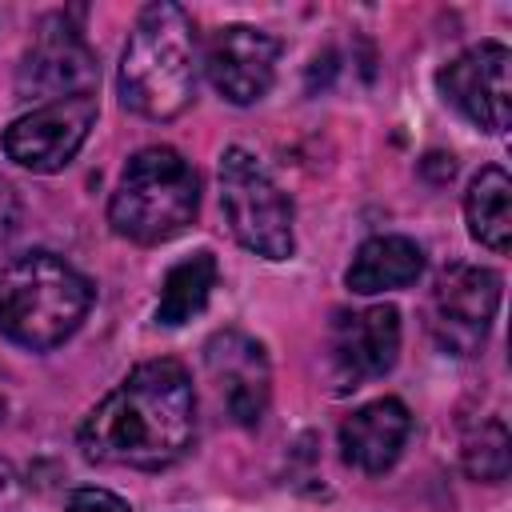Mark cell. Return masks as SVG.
Wrapping results in <instances>:
<instances>
[{
	"label": "cell",
	"mask_w": 512,
	"mask_h": 512,
	"mask_svg": "<svg viewBox=\"0 0 512 512\" xmlns=\"http://www.w3.org/2000/svg\"><path fill=\"white\" fill-rule=\"evenodd\" d=\"M220 280V264L212 252H192L184 256L176 268H168L164 284H160V304H156V320L164 328L188 324L196 312H204L212 288Z\"/></svg>",
	"instance_id": "obj_16"
},
{
	"label": "cell",
	"mask_w": 512,
	"mask_h": 512,
	"mask_svg": "<svg viewBox=\"0 0 512 512\" xmlns=\"http://www.w3.org/2000/svg\"><path fill=\"white\" fill-rule=\"evenodd\" d=\"M8 480H12V472H8V464H0V492L8 488Z\"/></svg>",
	"instance_id": "obj_20"
},
{
	"label": "cell",
	"mask_w": 512,
	"mask_h": 512,
	"mask_svg": "<svg viewBox=\"0 0 512 512\" xmlns=\"http://www.w3.org/2000/svg\"><path fill=\"white\" fill-rule=\"evenodd\" d=\"M276 60H280V40L272 32L252 24H224L208 40L204 72L228 104L244 108L268 96L276 80Z\"/></svg>",
	"instance_id": "obj_12"
},
{
	"label": "cell",
	"mask_w": 512,
	"mask_h": 512,
	"mask_svg": "<svg viewBox=\"0 0 512 512\" xmlns=\"http://www.w3.org/2000/svg\"><path fill=\"white\" fill-rule=\"evenodd\" d=\"M408 436H412L408 404L396 400V396H380V400L360 404L352 416H344V424H340V456L352 468H360L368 476H380L400 460Z\"/></svg>",
	"instance_id": "obj_13"
},
{
	"label": "cell",
	"mask_w": 512,
	"mask_h": 512,
	"mask_svg": "<svg viewBox=\"0 0 512 512\" xmlns=\"http://www.w3.org/2000/svg\"><path fill=\"white\" fill-rule=\"evenodd\" d=\"M508 48L500 40H480L456 60H448L436 72V84L444 100L472 120L484 132H504L508 128Z\"/></svg>",
	"instance_id": "obj_11"
},
{
	"label": "cell",
	"mask_w": 512,
	"mask_h": 512,
	"mask_svg": "<svg viewBox=\"0 0 512 512\" xmlns=\"http://www.w3.org/2000/svg\"><path fill=\"white\" fill-rule=\"evenodd\" d=\"M500 272L484 264H448L428 296V332L444 356H476L500 308Z\"/></svg>",
	"instance_id": "obj_6"
},
{
	"label": "cell",
	"mask_w": 512,
	"mask_h": 512,
	"mask_svg": "<svg viewBox=\"0 0 512 512\" xmlns=\"http://www.w3.org/2000/svg\"><path fill=\"white\" fill-rule=\"evenodd\" d=\"M80 452L92 464L160 472L196 440V392L184 364L160 356L136 364L80 424Z\"/></svg>",
	"instance_id": "obj_1"
},
{
	"label": "cell",
	"mask_w": 512,
	"mask_h": 512,
	"mask_svg": "<svg viewBox=\"0 0 512 512\" xmlns=\"http://www.w3.org/2000/svg\"><path fill=\"white\" fill-rule=\"evenodd\" d=\"M460 468L480 480V484H500L508 480L512 468V436L508 424L500 416H488L480 424H472L460 440Z\"/></svg>",
	"instance_id": "obj_17"
},
{
	"label": "cell",
	"mask_w": 512,
	"mask_h": 512,
	"mask_svg": "<svg viewBox=\"0 0 512 512\" xmlns=\"http://www.w3.org/2000/svg\"><path fill=\"white\" fill-rule=\"evenodd\" d=\"M64 512H132V504L108 488H76Z\"/></svg>",
	"instance_id": "obj_18"
},
{
	"label": "cell",
	"mask_w": 512,
	"mask_h": 512,
	"mask_svg": "<svg viewBox=\"0 0 512 512\" xmlns=\"http://www.w3.org/2000/svg\"><path fill=\"white\" fill-rule=\"evenodd\" d=\"M204 372L240 428H256L272 400V364L256 336L244 328H220L204 340Z\"/></svg>",
	"instance_id": "obj_9"
},
{
	"label": "cell",
	"mask_w": 512,
	"mask_h": 512,
	"mask_svg": "<svg viewBox=\"0 0 512 512\" xmlns=\"http://www.w3.org/2000/svg\"><path fill=\"white\" fill-rule=\"evenodd\" d=\"M92 124H96V96L52 100L12 120L0 136V148L12 164L28 172H60L64 164H72Z\"/></svg>",
	"instance_id": "obj_8"
},
{
	"label": "cell",
	"mask_w": 512,
	"mask_h": 512,
	"mask_svg": "<svg viewBox=\"0 0 512 512\" xmlns=\"http://www.w3.org/2000/svg\"><path fill=\"white\" fill-rule=\"evenodd\" d=\"M464 220L476 244L488 252H508L512 244V180L500 164H488L472 176L464 192Z\"/></svg>",
	"instance_id": "obj_15"
},
{
	"label": "cell",
	"mask_w": 512,
	"mask_h": 512,
	"mask_svg": "<svg viewBox=\"0 0 512 512\" xmlns=\"http://www.w3.org/2000/svg\"><path fill=\"white\" fill-rule=\"evenodd\" d=\"M200 212V176L168 144L140 148L108 200V224L132 244H164Z\"/></svg>",
	"instance_id": "obj_4"
},
{
	"label": "cell",
	"mask_w": 512,
	"mask_h": 512,
	"mask_svg": "<svg viewBox=\"0 0 512 512\" xmlns=\"http://www.w3.org/2000/svg\"><path fill=\"white\" fill-rule=\"evenodd\" d=\"M16 228H20V200H16V188L0 180V240H8Z\"/></svg>",
	"instance_id": "obj_19"
},
{
	"label": "cell",
	"mask_w": 512,
	"mask_h": 512,
	"mask_svg": "<svg viewBox=\"0 0 512 512\" xmlns=\"http://www.w3.org/2000/svg\"><path fill=\"white\" fill-rule=\"evenodd\" d=\"M424 272V248L408 236H372L356 248L344 284L356 296H376V292H396L416 284Z\"/></svg>",
	"instance_id": "obj_14"
},
{
	"label": "cell",
	"mask_w": 512,
	"mask_h": 512,
	"mask_svg": "<svg viewBox=\"0 0 512 512\" xmlns=\"http://www.w3.org/2000/svg\"><path fill=\"white\" fill-rule=\"evenodd\" d=\"M400 356V312L392 304H372L360 312H336L328 328V376L336 392L360 388L392 372Z\"/></svg>",
	"instance_id": "obj_10"
},
{
	"label": "cell",
	"mask_w": 512,
	"mask_h": 512,
	"mask_svg": "<svg viewBox=\"0 0 512 512\" xmlns=\"http://www.w3.org/2000/svg\"><path fill=\"white\" fill-rule=\"evenodd\" d=\"M4 412H8V408H4V392H0V424H4Z\"/></svg>",
	"instance_id": "obj_21"
},
{
	"label": "cell",
	"mask_w": 512,
	"mask_h": 512,
	"mask_svg": "<svg viewBox=\"0 0 512 512\" xmlns=\"http://www.w3.org/2000/svg\"><path fill=\"white\" fill-rule=\"evenodd\" d=\"M120 104L144 120H176L196 96V28L180 4H148L120 56Z\"/></svg>",
	"instance_id": "obj_2"
},
{
	"label": "cell",
	"mask_w": 512,
	"mask_h": 512,
	"mask_svg": "<svg viewBox=\"0 0 512 512\" xmlns=\"http://www.w3.org/2000/svg\"><path fill=\"white\" fill-rule=\"evenodd\" d=\"M96 80H100V64L84 44L80 28H72L68 16H48L20 60L16 96L52 104L68 96H92Z\"/></svg>",
	"instance_id": "obj_7"
},
{
	"label": "cell",
	"mask_w": 512,
	"mask_h": 512,
	"mask_svg": "<svg viewBox=\"0 0 512 512\" xmlns=\"http://www.w3.org/2000/svg\"><path fill=\"white\" fill-rule=\"evenodd\" d=\"M92 308V284L56 252H24L0 268V336L48 352L64 344Z\"/></svg>",
	"instance_id": "obj_3"
},
{
	"label": "cell",
	"mask_w": 512,
	"mask_h": 512,
	"mask_svg": "<svg viewBox=\"0 0 512 512\" xmlns=\"http://www.w3.org/2000/svg\"><path fill=\"white\" fill-rule=\"evenodd\" d=\"M220 208L232 228V236L264 256V260H288L296 248L292 232V200L280 192V184L268 176V168L244 152L224 148L220 156Z\"/></svg>",
	"instance_id": "obj_5"
}]
</instances>
